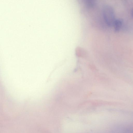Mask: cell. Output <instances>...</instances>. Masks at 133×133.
Returning a JSON list of instances; mask_svg holds the SVG:
<instances>
[{"mask_svg": "<svg viewBox=\"0 0 133 133\" xmlns=\"http://www.w3.org/2000/svg\"><path fill=\"white\" fill-rule=\"evenodd\" d=\"M86 4H87L88 6L92 7L94 6L95 4V1L92 0H87L85 1Z\"/></svg>", "mask_w": 133, "mask_h": 133, "instance_id": "3957f363", "label": "cell"}, {"mask_svg": "<svg viewBox=\"0 0 133 133\" xmlns=\"http://www.w3.org/2000/svg\"><path fill=\"white\" fill-rule=\"evenodd\" d=\"M102 9V14L105 23L108 26H113L116 19L114 10L112 7L107 5H105Z\"/></svg>", "mask_w": 133, "mask_h": 133, "instance_id": "6da1fadb", "label": "cell"}, {"mask_svg": "<svg viewBox=\"0 0 133 133\" xmlns=\"http://www.w3.org/2000/svg\"><path fill=\"white\" fill-rule=\"evenodd\" d=\"M131 15L132 17L133 18V8H132L131 11Z\"/></svg>", "mask_w": 133, "mask_h": 133, "instance_id": "277c9868", "label": "cell"}, {"mask_svg": "<svg viewBox=\"0 0 133 133\" xmlns=\"http://www.w3.org/2000/svg\"><path fill=\"white\" fill-rule=\"evenodd\" d=\"M123 23V21L121 19H116L113 26L114 27L115 31L116 32L119 31L122 27Z\"/></svg>", "mask_w": 133, "mask_h": 133, "instance_id": "7a4b0ae2", "label": "cell"}]
</instances>
